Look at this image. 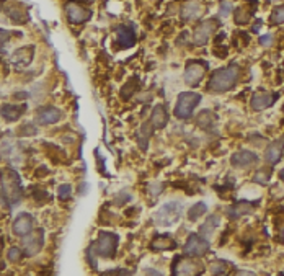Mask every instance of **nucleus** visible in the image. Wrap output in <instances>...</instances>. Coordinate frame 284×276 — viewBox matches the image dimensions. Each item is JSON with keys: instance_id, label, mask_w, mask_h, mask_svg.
<instances>
[{"instance_id": "nucleus-36", "label": "nucleus", "mask_w": 284, "mask_h": 276, "mask_svg": "<svg viewBox=\"0 0 284 276\" xmlns=\"http://www.w3.org/2000/svg\"><path fill=\"white\" fill-rule=\"evenodd\" d=\"M224 265L226 263L224 262H216V265H212V268H211V272L212 273H226V268H224Z\"/></svg>"}, {"instance_id": "nucleus-37", "label": "nucleus", "mask_w": 284, "mask_h": 276, "mask_svg": "<svg viewBox=\"0 0 284 276\" xmlns=\"http://www.w3.org/2000/svg\"><path fill=\"white\" fill-rule=\"evenodd\" d=\"M271 41H273V36H271V34H264V36H262V38H260V42L263 46H270Z\"/></svg>"}, {"instance_id": "nucleus-3", "label": "nucleus", "mask_w": 284, "mask_h": 276, "mask_svg": "<svg viewBox=\"0 0 284 276\" xmlns=\"http://www.w3.org/2000/svg\"><path fill=\"white\" fill-rule=\"evenodd\" d=\"M182 211H183L182 203H178V201H170V203H165L164 206L158 208V211L152 216V220H154V224L160 226V228L174 226L176 220L182 218Z\"/></svg>"}, {"instance_id": "nucleus-38", "label": "nucleus", "mask_w": 284, "mask_h": 276, "mask_svg": "<svg viewBox=\"0 0 284 276\" xmlns=\"http://www.w3.org/2000/svg\"><path fill=\"white\" fill-rule=\"evenodd\" d=\"M260 28H262V23H256L255 26H253V32L256 33V32H258V30H260Z\"/></svg>"}, {"instance_id": "nucleus-12", "label": "nucleus", "mask_w": 284, "mask_h": 276, "mask_svg": "<svg viewBox=\"0 0 284 276\" xmlns=\"http://www.w3.org/2000/svg\"><path fill=\"white\" fill-rule=\"evenodd\" d=\"M59 120H60V110L54 106H42L38 110V113H36V122L41 126L56 124Z\"/></svg>"}, {"instance_id": "nucleus-19", "label": "nucleus", "mask_w": 284, "mask_h": 276, "mask_svg": "<svg viewBox=\"0 0 284 276\" xmlns=\"http://www.w3.org/2000/svg\"><path fill=\"white\" fill-rule=\"evenodd\" d=\"M282 150H284V146H282V140H274L273 144L268 146L266 152H264V158L270 165H276L278 162L281 160L282 157Z\"/></svg>"}, {"instance_id": "nucleus-2", "label": "nucleus", "mask_w": 284, "mask_h": 276, "mask_svg": "<svg viewBox=\"0 0 284 276\" xmlns=\"http://www.w3.org/2000/svg\"><path fill=\"white\" fill-rule=\"evenodd\" d=\"M240 76V69L238 66L230 64L224 67V69H218L212 76L211 80L208 84V90L209 92H227L234 88V85L237 84Z\"/></svg>"}, {"instance_id": "nucleus-40", "label": "nucleus", "mask_w": 284, "mask_h": 276, "mask_svg": "<svg viewBox=\"0 0 284 276\" xmlns=\"http://www.w3.org/2000/svg\"><path fill=\"white\" fill-rule=\"evenodd\" d=\"M282 76H284V62H282Z\"/></svg>"}, {"instance_id": "nucleus-39", "label": "nucleus", "mask_w": 284, "mask_h": 276, "mask_svg": "<svg viewBox=\"0 0 284 276\" xmlns=\"http://www.w3.org/2000/svg\"><path fill=\"white\" fill-rule=\"evenodd\" d=\"M280 178H281V180L284 182V168H282V170L280 172Z\"/></svg>"}, {"instance_id": "nucleus-5", "label": "nucleus", "mask_w": 284, "mask_h": 276, "mask_svg": "<svg viewBox=\"0 0 284 276\" xmlns=\"http://www.w3.org/2000/svg\"><path fill=\"white\" fill-rule=\"evenodd\" d=\"M201 102V95L194 94V92H184L176 100L175 106V116L178 120H188L193 114V110L198 103Z\"/></svg>"}, {"instance_id": "nucleus-1", "label": "nucleus", "mask_w": 284, "mask_h": 276, "mask_svg": "<svg viewBox=\"0 0 284 276\" xmlns=\"http://www.w3.org/2000/svg\"><path fill=\"white\" fill-rule=\"evenodd\" d=\"M0 188H2L4 198L7 200L8 204H18L22 201L23 188L20 183V176L15 170L2 168L0 170Z\"/></svg>"}, {"instance_id": "nucleus-14", "label": "nucleus", "mask_w": 284, "mask_h": 276, "mask_svg": "<svg viewBox=\"0 0 284 276\" xmlns=\"http://www.w3.org/2000/svg\"><path fill=\"white\" fill-rule=\"evenodd\" d=\"M34 228V219L30 216V214H20L15 220H14V232L16 236H26L33 230Z\"/></svg>"}, {"instance_id": "nucleus-21", "label": "nucleus", "mask_w": 284, "mask_h": 276, "mask_svg": "<svg viewBox=\"0 0 284 276\" xmlns=\"http://www.w3.org/2000/svg\"><path fill=\"white\" fill-rule=\"evenodd\" d=\"M182 15L184 20H188V22L196 20V18H200L202 15V5L200 2H196V0H190V2L184 4Z\"/></svg>"}, {"instance_id": "nucleus-29", "label": "nucleus", "mask_w": 284, "mask_h": 276, "mask_svg": "<svg viewBox=\"0 0 284 276\" xmlns=\"http://www.w3.org/2000/svg\"><path fill=\"white\" fill-rule=\"evenodd\" d=\"M271 178V172L268 168H262L258 170L255 175H253V182L255 183H260V185H266Z\"/></svg>"}, {"instance_id": "nucleus-31", "label": "nucleus", "mask_w": 284, "mask_h": 276, "mask_svg": "<svg viewBox=\"0 0 284 276\" xmlns=\"http://www.w3.org/2000/svg\"><path fill=\"white\" fill-rule=\"evenodd\" d=\"M70 194H72V186L70 185H67V183H66V185L59 186V190H58V198L59 200H62V201L69 200Z\"/></svg>"}, {"instance_id": "nucleus-4", "label": "nucleus", "mask_w": 284, "mask_h": 276, "mask_svg": "<svg viewBox=\"0 0 284 276\" xmlns=\"http://www.w3.org/2000/svg\"><path fill=\"white\" fill-rule=\"evenodd\" d=\"M90 247L95 252L96 256L113 258L114 254H116V248H118V236L111 234V232H102Z\"/></svg>"}, {"instance_id": "nucleus-41", "label": "nucleus", "mask_w": 284, "mask_h": 276, "mask_svg": "<svg viewBox=\"0 0 284 276\" xmlns=\"http://www.w3.org/2000/svg\"><path fill=\"white\" fill-rule=\"evenodd\" d=\"M282 237H284V232H282Z\"/></svg>"}, {"instance_id": "nucleus-34", "label": "nucleus", "mask_w": 284, "mask_h": 276, "mask_svg": "<svg viewBox=\"0 0 284 276\" xmlns=\"http://www.w3.org/2000/svg\"><path fill=\"white\" fill-rule=\"evenodd\" d=\"M10 36H12V33H10V32H7V30H2V28H0V51H2L4 46L8 42Z\"/></svg>"}, {"instance_id": "nucleus-10", "label": "nucleus", "mask_w": 284, "mask_h": 276, "mask_svg": "<svg viewBox=\"0 0 284 276\" xmlns=\"http://www.w3.org/2000/svg\"><path fill=\"white\" fill-rule=\"evenodd\" d=\"M280 98V94H270V92H256L252 96L250 105L255 112H262V110L270 108L273 103Z\"/></svg>"}, {"instance_id": "nucleus-32", "label": "nucleus", "mask_w": 284, "mask_h": 276, "mask_svg": "<svg viewBox=\"0 0 284 276\" xmlns=\"http://www.w3.org/2000/svg\"><path fill=\"white\" fill-rule=\"evenodd\" d=\"M23 250L22 248H18V247H12L10 250H8V260L12 262V263H16V262H20L22 258H23Z\"/></svg>"}, {"instance_id": "nucleus-20", "label": "nucleus", "mask_w": 284, "mask_h": 276, "mask_svg": "<svg viewBox=\"0 0 284 276\" xmlns=\"http://www.w3.org/2000/svg\"><path fill=\"white\" fill-rule=\"evenodd\" d=\"M166 121H168V113H166L165 106L164 105H157L156 108L152 110V116H150L152 128H156V130H162V128H165Z\"/></svg>"}, {"instance_id": "nucleus-15", "label": "nucleus", "mask_w": 284, "mask_h": 276, "mask_svg": "<svg viewBox=\"0 0 284 276\" xmlns=\"http://www.w3.org/2000/svg\"><path fill=\"white\" fill-rule=\"evenodd\" d=\"M258 157L256 154H253L250 150H240V152H236V154L232 156L230 162L234 167H238V168H246V167H252L253 164H256Z\"/></svg>"}, {"instance_id": "nucleus-18", "label": "nucleus", "mask_w": 284, "mask_h": 276, "mask_svg": "<svg viewBox=\"0 0 284 276\" xmlns=\"http://www.w3.org/2000/svg\"><path fill=\"white\" fill-rule=\"evenodd\" d=\"M24 112H26V105H8V103H5V105H2V108H0V114L7 121L20 120Z\"/></svg>"}, {"instance_id": "nucleus-24", "label": "nucleus", "mask_w": 284, "mask_h": 276, "mask_svg": "<svg viewBox=\"0 0 284 276\" xmlns=\"http://www.w3.org/2000/svg\"><path fill=\"white\" fill-rule=\"evenodd\" d=\"M219 224H220V218H219V216H211V218H208L206 224H204V226H201V234H204L206 237L212 236V232L219 228Z\"/></svg>"}, {"instance_id": "nucleus-17", "label": "nucleus", "mask_w": 284, "mask_h": 276, "mask_svg": "<svg viewBox=\"0 0 284 276\" xmlns=\"http://www.w3.org/2000/svg\"><path fill=\"white\" fill-rule=\"evenodd\" d=\"M174 274H194L200 272V268L193 262V260H188V258H176L174 263Z\"/></svg>"}, {"instance_id": "nucleus-7", "label": "nucleus", "mask_w": 284, "mask_h": 276, "mask_svg": "<svg viewBox=\"0 0 284 276\" xmlns=\"http://www.w3.org/2000/svg\"><path fill=\"white\" fill-rule=\"evenodd\" d=\"M206 69L208 64L202 62V60H191V62L186 64V69H184V76H183L184 82L191 85V87H194V85H198L202 80Z\"/></svg>"}, {"instance_id": "nucleus-27", "label": "nucleus", "mask_w": 284, "mask_h": 276, "mask_svg": "<svg viewBox=\"0 0 284 276\" xmlns=\"http://www.w3.org/2000/svg\"><path fill=\"white\" fill-rule=\"evenodd\" d=\"M206 211H208V206L204 203H196L194 206H191V210L188 211V219L190 220H198Z\"/></svg>"}, {"instance_id": "nucleus-23", "label": "nucleus", "mask_w": 284, "mask_h": 276, "mask_svg": "<svg viewBox=\"0 0 284 276\" xmlns=\"http://www.w3.org/2000/svg\"><path fill=\"white\" fill-rule=\"evenodd\" d=\"M253 203H250V201H238V203H236L234 206L229 208V216L232 219H237L240 216H244V214H248L253 211Z\"/></svg>"}, {"instance_id": "nucleus-9", "label": "nucleus", "mask_w": 284, "mask_h": 276, "mask_svg": "<svg viewBox=\"0 0 284 276\" xmlns=\"http://www.w3.org/2000/svg\"><path fill=\"white\" fill-rule=\"evenodd\" d=\"M219 22L218 20H208V22H202L200 26L194 30L193 33V42L196 46H202L206 44L208 40L211 38V34L216 32V28H218Z\"/></svg>"}, {"instance_id": "nucleus-35", "label": "nucleus", "mask_w": 284, "mask_h": 276, "mask_svg": "<svg viewBox=\"0 0 284 276\" xmlns=\"http://www.w3.org/2000/svg\"><path fill=\"white\" fill-rule=\"evenodd\" d=\"M232 12V2L230 0H222L220 2V15H229Z\"/></svg>"}, {"instance_id": "nucleus-30", "label": "nucleus", "mask_w": 284, "mask_h": 276, "mask_svg": "<svg viewBox=\"0 0 284 276\" xmlns=\"http://www.w3.org/2000/svg\"><path fill=\"white\" fill-rule=\"evenodd\" d=\"M270 23L271 24H281L284 23V5H280L273 10V14L270 16Z\"/></svg>"}, {"instance_id": "nucleus-16", "label": "nucleus", "mask_w": 284, "mask_h": 276, "mask_svg": "<svg viewBox=\"0 0 284 276\" xmlns=\"http://www.w3.org/2000/svg\"><path fill=\"white\" fill-rule=\"evenodd\" d=\"M116 41L120 42L121 48H129L136 42V33L132 28L124 26V24H120L116 28Z\"/></svg>"}, {"instance_id": "nucleus-25", "label": "nucleus", "mask_w": 284, "mask_h": 276, "mask_svg": "<svg viewBox=\"0 0 284 276\" xmlns=\"http://www.w3.org/2000/svg\"><path fill=\"white\" fill-rule=\"evenodd\" d=\"M212 121H214V114L211 112H201L200 114H198V118H196L198 126H201L202 130H208V128H211Z\"/></svg>"}, {"instance_id": "nucleus-28", "label": "nucleus", "mask_w": 284, "mask_h": 276, "mask_svg": "<svg viewBox=\"0 0 284 276\" xmlns=\"http://www.w3.org/2000/svg\"><path fill=\"white\" fill-rule=\"evenodd\" d=\"M7 14H8V16H10L12 20H14L15 23H23L24 20H26V16H24L26 14H24V12H23V10H20L18 7H15V5H14V7H10V8L7 10Z\"/></svg>"}, {"instance_id": "nucleus-6", "label": "nucleus", "mask_w": 284, "mask_h": 276, "mask_svg": "<svg viewBox=\"0 0 284 276\" xmlns=\"http://www.w3.org/2000/svg\"><path fill=\"white\" fill-rule=\"evenodd\" d=\"M42 247H44V232L41 229L38 230H32L30 234L23 236V240H22V250L24 256H34L38 255Z\"/></svg>"}, {"instance_id": "nucleus-22", "label": "nucleus", "mask_w": 284, "mask_h": 276, "mask_svg": "<svg viewBox=\"0 0 284 276\" xmlns=\"http://www.w3.org/2000/svg\"><path fill=\"white\" fill-rule=\"evenodd\" d=\"M175 247H176L175 240L168 236H158L157 238H154L150 244V248L154 252H164V250H172Z\"/></svg>"}, {"instance_id": "nucleus-13", "label": "nucleus", "mask_w": 284, "mask_h": 276, "mask_svg": "<svg viewBox=\"0 0 284 276\" xmlns=\"http://www.w3.org/2000/svg\"><path fill=\"white\" fill-rule=\"evenodd\" d=\"M33 52H34V48L33 46H26V48L16 49V51L14 52V56H12V64L16 66L18 69L30 66V62L33 60Z\"/></svg>"}, {"instance_id": "nucleus-33", "label": "nucleus", "mask_w": 284, "mask_h": 276, "mask_svg": "<svg viewBox=\"0 0 284 276\" xmlns=\"http://www.w3.org/2000/svg\"><path fill=\"white\" fill-rule=\"evenodd\" d=\"M162 192H164V185H162V183H150V185H149L150 196H158Z\"/></svg>"}, {"instance_id": "nucleus-8", "label": "nucleus", "mask_w": 284, "mask_h": 276, "mask_svg": "<svg viewBox=\"0 0 284 276\" xmlns=\"http://www.w3.org/2000/svg\"><path fill=\"white\" fill-rule=\"evenodd\" d=\"M208 250H209V240H206L204 237L198 234H191L186 244H184V254L190 256H202Z\"/></svg>"}, {"instance_id": "nucleus-11", "label": "nucleus", "mask_w": 284, "mask_h": 276, "mask_svg": "<svg viewBox=\"0 0 284 276\" xmlns=\"http://www.w3.org/2000/svg\"><path fill=\"white\" fill-rule=\"evenodd\" d=\"M66 15L69 18V22L74 24H80V23H85L92 16V14L84 8L82 5H77V4H67L66 5Z\"/></svg>"}, {"instance_id": "nucleus-26", "label": "nucleus", "mask_w": 284, "mask_h": 276, "mask_svg": "<svg viewBox=\"0 0 284 276\" xmlns=\"http://www.w3.org/2000/svg\"><path fill=\"white\" fill-rule=\"evenodd\" d=\"M152 131V124L150 122H144V124H142V128H140V139H139V144H140V147L142 149H147V144H149V138H150V132Z\"/></svg>"}]
</instances>
